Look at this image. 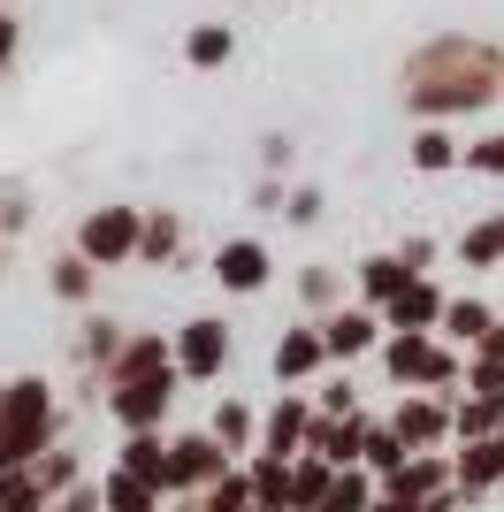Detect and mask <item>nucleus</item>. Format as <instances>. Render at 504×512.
<instances>
[{
    "mask_svg": "<svg viewBox=\"0 0 504 512\" xmlns=\"http://www.w3.org/2000/svg\"><path fill=\"white\" fill-rule=\"evenodd\" d=\"M84 352H92V360H123V344H115V321H92V337H84Z\"/></svg>",
    "mask_w": 504,
    "mask_h": 512,
    "instance_id": "35",
    "label": "nucleus"
},
{
    "mask_svg": "<svg viewBox=\"0 0 504 512\" xmlns=\"http://www.w3.org/2000/svg\"><path fill=\"white\" fill-rule=\"evenodd\" d=\"M474 360H489V367H504V321H497V329H489V337H482V344H474Z\"/></svg>",
    "mask_w": 504,
    "mask_h": 512,
    "instance_id": "37",
    "label": "nucleus"
},
{
    "mask_svg": "<svg viewBox=\"0 0 504 512\" xmlns=\"http://www.w3.org/2000/svg\"><path fill=\"white\" fill-rule=\"evenodd\" d=\"M222 360H230V329H222V321H184L176 375H222Z\"/></svg>",
    "mask_w": 504,
    "mask_h": 512,
    "instance_id": "7",
    "label": "nucleus"
},
{
    "mask_svg": "<svg viewBox=\"0 0 504 512\" xmlns=\"http://www.w3.org/2000/svg\"><path fill=\"white\" fill-rule=\"evenodd\" d=\"M390 428H398V444H405V451H428V444L443 436V428H451V413H443L436 398H405Z\"/></svg>",
    "mask_w": 504,
    "mask_h": 512,
    "instance_id": "12",
    "label": "nucleus"
},
{
    "mask_svg": "<svg viewBox=\"0 0 504 512\" xmlns=\"http://www.w3.org/2000/svg\"><path fill=\"white\" fill-rule=\"evenodd\" d=\"M8 54H16V16L0 8V62H8Z\"/></svg>",
    "mask_w": 504,
    "mask_h": 512,
    "instance_id": "38",
    "label": "nucleus"
},
{
    "mask_svg": "<svg viewBox=\"0 0 504 512\" xmlns=\"http://www.w3.org/2000/svg\"><path fill=\"white\" fill-rule=\"evenodd\" d=\"M199 512H252V482L245 474H222V482L199 497Z\"/></svg>",
    "mask_w": 504,
    "mask_h": 512,
    "instance_id": "25",
    "label": "nucleus"
},
{
    "mask_svg": "<svg viewBox=\"0 0 504 512\" xmlns=\"http://www.w3.org/2000/svg\"><path fill=\"white\" fill-rule=\"evenodd\" d=\"M420 512H459V497L443 490V497H428V505H420Z\"/></svg>",
    "mask_w": 504,
    "mask_h": 512,
    "instance_id": "39",
    "label": "nucleus"
},
{
    "mask_svg": "<svg viewBox=\"0 0 504 512\" xmlns=\"http://www.w3.org/2000/svg\"><path fill=\"white\" fill-rule=\"evenodd\" d=\"M306 299H314V306L336 299V276H329V268H306Z\"/></svg>",
    "mask_w": 504,
    "mask_h": 512,
    "instance_id": "36",
    "label": "nucleus"
},
{
    "mask_svg": "<svg viewBox=\"0 0 504 512\" xmlns=\"http://www.w3.org/2000/svg\"><path fill=\"white\" fill-rule=\"evenodd\" d=\"M54 291H62V299H92V260L62 253V260H54Z\"/></svg>",
    "mask_w": 504,
    "mask_h": 512,
    "instance_id": "26",
    "label": "nucleus"
},
{
    "mask_svg": "<svg viewBox=\"0 0 504 512\" xmlns=\"http://www.w3.org/2000/svg\"><path fill=\"white\" fill-rule=\"evenodd\" d=\"M367 512H413V505H398V497L382 490V497H375V505H367Z\"/></svg>",
    "mask_w": 504,
    "mask_h": 512,
    "instance_id": "40",
    "label": "nucleus"
},
{
    "mask_svg": "<svg viewBox=\"0 0 504 512\" xmlns=\"http://www.w3.org/2000/svg\"><path fill=\"white\" fill-rule=\"evenodd\" d=\"M367 467H382V474H398V467H405L398 428H367Z\"/></svg>",
    "mask_w": 504,
    "mask_h": 512,
    "instance_id": "28",
    "label": "nucleus"
},
{
    "mask_svg": "<svg viewBox=\"0 0 504 512\" xmlns=\"http://www.w3.org/2000/svg\"><path fill=\"white\" fill-rule=\"evenodd\" d=\"M466 169H482V176H504V138H482V146H466Z\"/></svg>",
    "mask_w": 504,
    "mask_h": 512,
    "instance_id": "34",
    "label": "nucleus"
},
{
    "mask_svg": "<svg viewBox=\"0 0 504 512\" xmlns=\"http://www.w3.org/2000/svg\"><path fill=\"white\" fill-rule=\"evenodd\" d=\"M123 474L168 490V482H176V444H161V436H130V444H123Z\"/></svg>",
    "mask_w": 504,
    "mask_h": 512,
    "instance_id": "11",
    "label": "nucleus"
},
{
    "mask_svg": "<svg viewBox=\"0 0 504 512\" xmlns=\"http://www.w3.org/2000/svg\"><path fill=\"white\" fill-rule=\"evenodd\" d=\"M451 428H459V444H489V436L504 428V406L497 398H466V406L451 413Z\"/></svg>",
    "mask_w": 504,
    "mask_h": 512,
    "instance_id": "21",
    "label": "nucleus"
},
{
    "mask_svg": "<svg viewBox=\"0 0 504 512\" xmlns=\"http://www.w3.org/2000/svg\"><path fill=\"white\" fill-rule=\"evenodd\" d=\"M46 436H54V398H46L39 375L0 390V474H31L46 459Z\"/></svg>",
    "mask_w": 504,
    "mask_h": 512,
    "instance_id": "2",
    "label": "nucleus"
},
{
    "mask_svg": "<svg viewBox=\"0 0 504 512\" xmlns=\"http://www.w3.org/2000/svg\"><path fill=\"white\" fill-rule=\"evenodd\" d=\"M306 428H314V413L298 406V398H283V406L268 413V459H283L291 444H306Z\"/></svg>",
    "mask_w": 504,
    "mask_h": 512,
    "instance_id": "20",
    "label": "nucleus"
},
{
    "mask_svg": "<svg viewBox=\"0 0 504 512\" xmlns=\"http://www.w3.org/2000/svg\"><path fill=\"white\" fill-rule=\"evenodd\" d=\"M443 314H451V299H443L436 283H420V276L390 299V329H398V337H428V329H443Z\"/></svg>",
    "mask_w": 504,
    "mask_h": 512,
    "instance_id": "6",
    "label": "nucleus"
},
{
    "mask_svg": "<svg viewBox=\"0 0 504 512\" xmlns=\"http://www.w3.org/2000/svg\"><path fill=\"white\" fill-rule=\"evenodd\" d=\"M245 436H252V413L245 406H222V413H214V444H222V451H237Z\"/></svg>",
    "mask_w": 504,
    "mask_h": 512,
    "instance_id": "32",
    "label": "nucleus"
},
{
    "mask_svg": "<svg viewBox=\"0 0 504 512\" xmlns=\"http://www.w3.org/2000/svg\"><path fill=\"white\" fill-rule=\"evenodd\" d=\"M168 398H176V375H146V383H123L107 406H115V421L130 428V436H153L168 413Z\"/></svg>",
    "mask_w": 504,
    "mask_h": 512,
    "instance_id": "5",
    "label": "nucleus"
},
{
    "mask_svg": "<svg viewBox=\"0 0 504 512\" xmlns=\"http://www.w3.org/2000/svg\"><path fill=\"white\" fill-rule=\"evenodd\" d=\"M138 245H146L138 207H100V214H84V230H77V253L92 260V268H115V260H130Z\"/></svg>",
    "mask_w": 504,
    "mask_h": 512,
    "instance_id": "3",
    "label": "nucleus"
},
{
    "mask_svg": "<svg viewBox=\"0 0 504 512\" xmlns=\"http://www.w3.org/2000/svg\"><path fill=\"white\" fill-rule=\"evenodd\" d=\"M321 344H329V360H352V352H367V344H375V314H359V306L329 314V321H321Z\"/></svg>",
    "mask_w": 504,
    "mask_h": 512,
    "instance_id": "14",
    "label": "nucleus"
},
{
    "mask_svg": "<svg viewBox=\"0 0 504 512\" xmlns=\"http://www.w3.org/2000/svg\"><path fill=\"white\" fill-rule=\"evenodd\" d=\"M0 8H8V0H0Z\"/></svg>",
    "mask_w": 504,
    "mask_h": 512,
    "instance_id": "41",
    "label": "nucleus"
},
{
    "mask_svg": "<svg viewBox=\"0 0 504 512\" xmlns=\"http://www.w3.org/2000/svg\"><path fill=\"white\" fill-rule=\"evenodd\" d=\"M222 474H230V459H222V444H214V436H184V444H176V482H222Z\"/></svg>",
    "mask_w": 504,
    "mask_h": 512,
    "instance_id": "15",
    "label": "nucleus"
},
{
    "mask_svg": "<svg viewBox=\"0 0 504 512\" xmlns=\"http://www.w3.org/2000/svg\"><path fill=\"white\" fill-rule=\"evenodd\" d=\"M359 283H367V299H382V306H390V299L405 291V283H413V268H405L398 253H375V260H359Z\"/></svg>",
    "mask_w": 504,
    "mask_h": 512,
    "instance_id": "18",
    "label": "nucleus"
},
{
    "mask_svg": "<svg viewBox=\"0 0 504 512\" xmlns=\"http://www.w3.org/2000/svg\"><path fill=\"white\" fill-rule=\"evenodd\" d=\"M321 360H329V344H321V329H283V344H275V375H283V383H298V375H314Z\"/></svg>",
    "mask_w": 504,
    "mask_h": 512,
    "instance_id": "13",
    "label": "nucleus"
},
{
    "mask_svg": "<svg viewBox=\"0 0 504 512\" xmlns=\"http://www.w3.org/2000/svg\"><path fill=\"white\" fill-rule=\"evenodd\" d=\"M184 54H191V69H222L230 62V31H222V23H199L184 39Z\"/></svg>",
    "mask_w": 504,
    "mask_h": 512,
    "instance_id": "24",
    "label": "nucleus"
},
{
    "mask_svg": "<svg viewBox=\"0 0 504 512\" xmlns=\"http://www.w3.org/2000/svg\"><path fill=\"white\" fill-rule=\"evenodd\" d=\"M146 375H176V360H168V344H161V337H130V344H123V360L107 367V390L146 383Z\"/></svg>",
    "mask_w": 504,
    "mask_h": 512,
    "instance_id": "8",
    "label": "nucleus"
},
{
    "mask_svg": "<svg viewBox=\"0 0 504 512\" xmlns=\"http://www.w3.org/2000/svg\"><path fill=\"white\" fill-rule=\"evenodd\" d=\"M489 482H504V436L459 451V490H489Z\"/></svg>",
    "mask_w": 504,
    "mask_h": 512,
    "instance_id": "16",
    "label": "nucleus"
},
{
    "mask_svg": "<svg viewBox=\"0 0 504 512\" xmlns=\"http://www.w3.org/2000/svg\"><path fill=\"white\" fill-rule=\"evenodd\" d=\"M413 161H420V169H451V161H459L451 130H420V138H413Z\"/></svg>",
    "mask_w": 504,
    "mask_h": 512,
    "instance_id": "27",
    "label": "nucleus"
},
{
    "mask_svg": "<svg viewBox=\"0 0 504 512\" xmlns=\"http://www.w3.org/2000/svg\"><path fill=\"white\" fill-rule=\"evenodd\" d=\"M489 329H497V314H489L482 299H451V314H443V337L451 344H482Z\"/></svg>",
    "mask_w": 504,
    "mask_h": 512,
    "instance_id": "19",
    "label": "nucleus"
},
{
    "mask_svg": "<svg viewBox=\"0 0 504 512\" xmlns=\"http://www.w3.org/2000/svg\"><path fill=\"white\" fill-rule=\"evenodd\" d=\"M252 512H260V505H252Z\"/></svg>",
    "mask_w": 504,
    "mask_h": 512,
    "instance_id": "43",
    "label": "nucleus"
},
{
    "mask_svg": "<svg viewBox=\"0 0 504 512\" xmlns=\"http://www.w3.org/2000/svg\"><path fill=\"white\" fill-rule=\"evenodd\" d=\"M329 490H336V467H329V459L291 467V505H298V512H321V505H329Z\"/></svg>",
    "mask_w": 504,
    "mask_h": 512,
    "instance_id": "17",
    "label": "nucleus"
},
{
    "mask_svg": "<svg viewBox=\"0 0 504 512\" xmlns=\"http://www.w3.org/2000/svg\"><path fill=\"white\" fill-rule=\"evenodd\" d=\"M153 505H161L153 482H138V474H107V512H153Z\"/></svg>",
    "mask_w": 504,
    "mask_h": 512,
    "instance_id": "23",
    "label": "nucleus"
},
{
    "mask_svg": "<svg viewBox=\"0 0 504 512\" xmlns=\"http://www.w3.org/2000/svg\"><path fill=\"white\" fill-rule=\"evenodd\" d=\"M176 237H184V230H176V214H146V245H138V253L168 260V253H176Z\"/></svg>",
    "mask_w": 504,
    "mask_h": 512,
    "instance_id": "31",
    "label": "nucleus"
},
{
    "mask_svg": "<svg viewBox=\"0 0 504 512\" xmlns=\"http://www.w3.org/2000/svg\"><path fill=\"white\" fill-rule=\"evenodd\" d=\"M375 497H367V474H336V490H329V505L321 512H367Z\"/></svg>",
    "mask_w": 504,
    "mask_h": 512,
    "instance_id": "30",
    "label": "nucleus"
},
{
    "mask_svg": "<svg viewBox=\"0 0 504 512\" xmlns=\"http://www.w3.org/2000/svg\"><path fill=\"white\" fill-rule=\"evenodd\" d=\"M0 390H8V383H0Z\"/></svg>",
    "mask_w": 504,
    "mask_h": 512,
    "instance_id": "44",
    "label": "nucleus"
},
{
    "mask_svg": "<svg viewBox=\"0 0 504 512\" xmlns=\"http://www.w3.org/2000/svg\"><path fill=\"white\" fill-rule=\"evenodd\" d=\"M31 482H39L46 497H54V490H69V482H77V459H69V451H46L39 467H31Z\"/></svg>",
    "mask_w": 504,
    "mask_h": 512,
    "instance_id": "29",
    "label": "nucleus"
},
{
    "mask_svg": "<svg viewBox=\"0 0 504 512\" xmlns=\"http://www.w3.org/2000/svg\"><path fill=\"white\" fill-rule=\"evenodd\" d=\"M497 85H504V62L489 46H474V39H436V46H420L413 62H405V107L428 115V123L482 107Z\"/></svg>",
    "mask_w": 504,
    "mask_h": 512,
    "instance_id": "1",
    "label": "nucleus"
},
{
    "mask_svg": "<svg viewBox=\"0 0 504 512\" xmlns=\"http://www.w3.org/2000/svg\"><path fill=\"white\" fill-rule=\"evenodd\" d=\"M306 451L352 474V459L367 451V428H359V421H314V428H306Z\"/></svg>",
    "mask_w": 504,
    "mask_h": 512,
    "instance_id": "9",
    "label": "nucleus"
},
{
    "mask_svg": "<svg viewBox=\"0 0 504 512\" xmlns=\"http://www.w3.org/2000/svg\"><path fill=\"white\" fill-rule=\"evenodd\" d=\"M252 505H260V512L291 505V467H283V459H260V467H252Z\"/></svg>",
    "mask_w": 504,
    "mask_h": 512,
    "instance_id": "22",
    "label": "nucleus"
},
{
    "mask_svg": "<svg viewBox=\"0 0 504 512\" xmlns=\"http://www.w3.org/2000/svg\"><path fill=\"white\" fill-rule=\"evenodd\" d=\"M382 360H390L398 383H420V390H443L451 375H459V360H451L436 337H390V344H382Z\"/></svg>",
    "mask_w": 504,
    "mask_h": 512,
    "instance_id": "4",
    "label": "nucleus"
},
{
    "mask_svg": "<svg viewBox=\"0 0 504 512\" xmlns=\"http://www.w3.org/2000/svg\"><path fill=\"white\" fill-rule=\"evenodd\" d=\"M214 276L230 283V291H260V283H268V253H260L252 237H230V245L214 253Z\"/></svg>",
    "mask_w": 504,
    "mask_h": 512,
    "instance_id": "10",
    "label": "nucleus"
},
{
    "mask_svg": "<svg viewBox=\"0 0 504 512\" xmlns=\"http://www.w3.org/2000/svg\"><path fill=\"white\" fill-rule=\"evenodd\" d=\"M497 436H504V428H497Z\"/></svg>",
    "mask_w": 504,
    "mask_h": 512,
    "instance_id": "42",
    "label": "nucleus"
},
{
    "mask_svg": "<svg viewBox=\"0 0 504 512\" xmlns=\"http://www.w3.org/2000/svg\"><path fill=\"white\" fill-rule=\"evenodd\" d=\"M466 260H504V222H482V230H466Z\"/></svg>",
    "mask_w": 504,
    "mask_h": 512,
    "instance_id": "33",
    "label": "nucleus"
}]
</instances>
